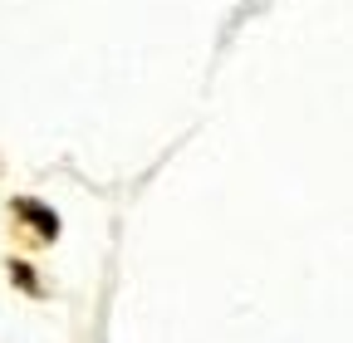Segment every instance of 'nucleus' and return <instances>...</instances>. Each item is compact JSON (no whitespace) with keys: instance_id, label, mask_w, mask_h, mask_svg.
Masks as SVG:
<instances>
[{"instance_id":"f257e3e1","label":"nucleus","mask_w":353,"mask_h":343,"mask_svg":"<svg viewBox=\"0 0 353 343\" xmlns=\"http://www.w3.org/2000/svg\"><path fill=\"white\" fill-rule=\"evenodd\" d=\"M15 211H20V216H30V221H34V226H39L44 236H54V231H59V221H54V216H50L44 206H34V201H20Z\"/></svg>"}]
</instances>
